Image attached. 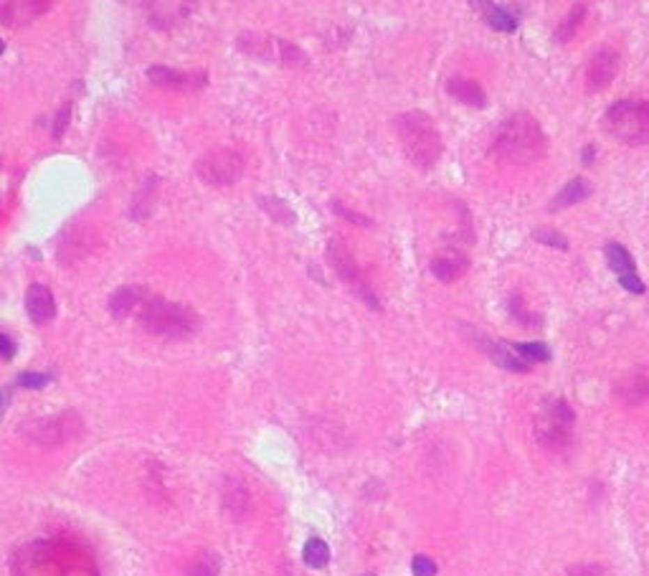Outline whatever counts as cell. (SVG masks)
<instances>
[{
	"instance_id": "ab89813d",
	"label": "cell",
	"mask_w": 649,
	"mask_h": 576,
	"mask_svg": "<svg viewBox=\"0 0 649 576\" xmlns=\"http://www.w3.org/2000/svg\"><path fill=\"white\" fill-rule=\"evenodd\" d=\"M363 576H373V574H363Z\"/></svg>"
},
{
	"instance_id": "2e32d148",
	"label": "cell",
	"mask_w": 649,
	"mask_h": 576,
	"mask_svg": "<svg viewBox=\"0 0 649 576\" xmlns=\"http://www.w3.org/2000/svg\"><path fill=\"white\" fill-rule=\"evenodd\" d=\"M616 396L624 404H642L649 399V363L639 365L632 373H627L616 386Z\"/></svg>"
},
{
	"instance_id": "836d02e7",
	"label": "cell",
	"mask_w": 649,
	"mask_h": 576,
	"mask_svg": "<svg viewBox=\"0 0 649 576\" xmlns=\"http://www.w3.org/2000/svg\"><path fill=\"white\" fill-rule=\"evenodd\" d=\"M69 120H71V105H63L61 109L56 112V120H54V135H56V137H61V135H63V130H66Z\"/></svg>"
},
{
	"instance_id": "e575fe53",
	"label": "cell",
	"mask_w": 649,
	"mask_h": 576,
	"mask_svg": "<svg viewBox=\"0 0 649 576\" xmlns=\"http://www.w3.org/2000/svg\"><path fill=\"white\" fill-rule=\"evenodd\" d=\"M333 211H337V213H342V216L348 218V221H353V224H360V226H370V221L365 216H360V213H353V211H348L345 206L342 204H333Z\"/></svg>"
},
{
	"instance_id": "4dcf8cb0",
	"label": "cell",
	"mask_w": 649,
	"mask_h": 576,
	"mask_svg": "<svg viewBox=\"0 0 649 576\" xmlns=\"http://www.w3.org/2000/svg\"><path fill=\"white\" fill-rule=\"evenodd\" d=\"M436 563L429 556H413L411 561V574L413 576H436Z\"/></svg>"
},
{
	"instance_id": "277c9868",
	"label": "cell",
	"mask_w": 649,
	"mask_h": 576,
	"mask_svg": "<svg viewBox=\"0 0 649 576\" xmlns=\"http://www.w3.org/2000/svg\"><path fill=\"white\" fill-rule=\"evenodd\" d=\"M137 323L142 325V331L153 333V335L162 338H183L198 328V317L193 310L183 308L178 303H170L165 297L155 295L145 297L140 305V315Z\"/></svg>"
},
{
	"instance_id": "83f0119b",
	"label": "cell",
	"mask_w": 649,
	"mask_h": 576,
	"mask_svg": "<svg viewBox=\"0 0 649 576\" xmlns=\"http://www.w3.org/2000/svg\"><path fill=\"white\" fill-rule=\"evenodd\" d=\"M259 204H261V209H264L266 213L272 218H277V221H282V224H294V213L292 209L284 204V201H280V198H266L261 196L259 198Z\"/></svg>"
},
{
	"instance_id": "f546056e",
	"label": "cell",
	"mask_w": 649,
	"mask_h": 576,
	"mask_svg": "<svg viewBox=\"0 0 649 576\" xmlns=\"http://www.w3.org/2000/svg\"><path fill=\"white\" fill-rule=\"evenodd\" d=\"M560 576H606V566H601V563H576L571 569H565Z\"/></svg>"
},
{
	"instance_id": "30bf717a",
	"label": "cell",
	"mask_w": 649,
	"mask_h": 576,
	"mask_svg": "<svg viewBox=\"0 0 649 576\" xmlns=\"http://www.w3.org/2000/svg\"><path fill=\"white\" fill-rule=\"evenodd\" d=\"M461 331H464V335H467V340L472 345H475L477 351H482L484 356H487L489 361L495 365H500L503 371H510V373H528L533 368L528 361H523L520 356H517L510 345H503V343H497L495 338H489V335H484V333H480V331H475V328H464L461 325Z\"/></svg>"
},
{
	"instance_id": "cb8c5ba5",
	"label": "cell",
	"mask_w": 649,
	"mask_h": 576,
	"mask_svg": "<svg viewBox=\"0 0 649 576\" xmlns=\"http://www.w3.org/2000/svg\"><path fill=\"white\" fill-rule=\"evenodd\" d=\"M507 312H510V317H515V323L523 325V328H540V325H543V317L528 308V303H525V297L520 295V292H512V295L507 297Z\"/></svg>"
},
{
	"instance_id": "f1b7e54d",
	"label": "cell",
	"mask_w": 649,
	"mask_h": 576,
	"mask_svg": "<svg viewBox=\"0 0 649 576\" xmlns=\"http://www.w3.org/2000/svg\"><path fill=\"white\" fill-rule=\"evenodd\" d=\"M533 239H535L537 244H545V246H553V249H560V252H565V249H568V239H565L560 232H556V229H535V232H533Z\"/></svg>"
},
{
	"instance_id": "484cf974",
	"label": "cell",
	"mask_w": 649,
	"mask_h": 576,
	"mask_svg": "<svg viewBox=\"0 0 649 576\" xmlns=\"http://www.w3.org/2000/svg\"><path fill=\"white\" fill-rule=\"evenodd\" d=\"M221 571V556L213 551H201L196 561L188 566V576H218Z\"/></svg>"
},
{
	"instance_id": "7a4b0ae2",
	"label": "cell",
	"mask_w": 649,
	"mask_h": 576,
	"mask_svg": "<svg viewBox=\"0 0 649 576\" xmlns=\"http://www.w3.org/2000/svg\"><path fill=\"white\" fill-rule=\"evenodd\" d=\"M545 153H548V137L530 112H515L505 117L497 125L492 145H489V155L500 165H510V168L533 165Z\"/></svg>"
},
{
	"instance_id": "9c48e42d",
	"label": "cell",
	"mask_w": 649,
	"mask_h": 576,
	"mask_svg": "<svg viewBox=\"0 0 649 576\" xmlns=\"http://www.w3.org/2000/svg\"><path fill=\"white\" fill-rule=\"evenodd\" d=\"M328 259H330V264H333V269L337 272V277H340L342 282H348L350 287L356 289V295H360V300L368 303V308L381 310V303H378L376 292H373V289L363 282L360 267H358L356 257H353V252L348 249L345 241H340V239L330 241L328 244Z\"/></svg>"
},
{
	"instance_id": "4fadbf2b",
	"label": "cell",
	"mask_w": 649,
	"mask_h": 576,
	"mask_svg": "<svg viewBox=\"0 0 649 576\" xmlns=\"http://www.w3.org/2000/svg\"><path fill=\"white\" fill-rule=\"evenodd\" d=\"M147 79L158 86H165V89H201L208 82L206 71L170 69V66H160V63L147 69Z\"/></svg>"
},
{
	"instance_id": "603a6c76",
	"label": "cell",
	"mask_w": 649,
	"mask_h": 576,
	"mask_svg": "<svg viewBox=\"0 0 649 576\" xmlns=\"http://www.w3.org/2000/svg\"><path fill=\"white\" fill-rule=\"evenodd\" d=\"M586 15H588V6H583V3H576V6H571L568 15H565L558 26H556V41H560V43L571 41L573 36L579 33L581 26H583Z\"/></svg>"
},
{
	"instance_id": "52a82bcc",
	"label": "cell",
	"mask_w": 649,
	"mask_h": 576,
	"mask_svg": "<svg viewBox=\"0 0 649 576\" xmlns=\"http://www.w3.org/2000/svg\"><path fill=\"white\" fill-rule=\"evenodd\" d=\"M21 432L29 437V442L41 444V447H59V444L69 442L74 437L82 434V419L71 411H63L56 416H43L33 419L21 427Z\"/></svg>"
},
{
	"instance_id": "7c38bea8",
	"label": "cell",
	"mask_w": 649,
	"mask_h": 576,
	"mask_svg": "<svg viewBox=\"0 0 649 576\" xmlns=\"http://www.w3.org/2000/svg\"><path fill=\"white\" fill-rule=\"evenodd\" d=\"M51 10L46 0H0V23L8 29H23Z\"/></svg>"
},
{
	"instance_id": "8d00e7d4",
	"label": "cell",
	"mask_w": 649,
	"mask_h": 576,
	"mask_svg": "<svg viewBox=\"0 0 649 576\" xmlns=\"http://www.w3.org/2000/svg\"><path fill=\"white\" fill-rule=\"evenodd\" d=\"M8 401H10V388L6 386V388H3V391H0V416L6 414V407H8Z\"/></svg>"
},
{
	"instance_id": "8fae6325",
	"label": "cell",
	"mask_w": 649,
	"mask_h": 576,
	"mask_svg": "<svg viewBox=\"0 0 649 576\" xmlns=\"http://www.w3.org/2000/svg\"><path fill=\"white\" fill-rule=\"evenodd\" d=\"M619 51L611 49V46H601V49L593 51V56L586 63V79H583V86H586L588 94H599V91L609 89V84L619 74Z\"/></svg>"
},
{
	"instance_id": "74e56055",
	"label": "cell",
	"mask_w": 649,
	"mask_h": 576,
	"mask_svg": "<svg viewBox=\"0 0 649 576\" xmlns=\"http://www.w3.org/2000/svg\"><path fill=\"white\" fill-rule=\"evenodd\" d=\"M593 150H596L593 145H586V148H583V158H581V160L586 162V165L588 162H593Z\"/></svg>"
},
{
	"instance_id": "7402d4cb",
	"label": "cell",
	"mask_w": 649,
	"mask_h": 576,
	"mask_svg": "<svg viewBox=\"0 0 649 576\" xmlns=\"http://www.w3.org/2000/svg\"><path fill=\"white\" fill-rule=\"evenodd\" d=\"M137 305H142V289L140 287H119L117 292L109 295V312L114 317H127Z\"/></svg>"
},
{
	"instance_id": "f35d334b",
	"label": "cell",
	"mask_w": 649,
	"mask_h": 576,
	"mask_svg": "<svg viewBox=\"0 0 649 576\" xmlns=\"http://www.w3.org/2000/svg\"><path fill=\"white\" fill-rule=\"evenodd\" d=\"M3 51H6V43H3V41H0V54H3Z\"/></svg>"
},
{
	"instance_id": "ba28073f",
	"label": "cell",
	"mask_w": 649,
	"mask_h": 576,
	"mask_svg": "<svg viewBox=\"0 0 649 576\" xmlns=\"http://www.w3.org/2000/svg\"><path fill=\"white\" fill-rule=\"evenodd\" d=\"M196 173L208 185H231L244 173V155L236 150H211L196 162Z\"/></svg>"
},
{
	"instance_id": "9a60e30c",
	"label": "cell",
	"mask_w": 649,
	"mask_h": 576,
	"mask_svg": "<svg viewBox=\"0 0 649 576\" xmlns=\"http://www.w3.org/2000/svg\"><path fill=\"white\" fill-rule=\"evenodd\" d=\"M26 312L36 325L51 323L54 315H56V303H54L51 289L43 287V285H31L26 289Z\"/></svg>"
},
{
	"instance_id": "8992f818",
	"label": "cell",
	"mask_w": 649,
	"mask_h": 576,
	"mask_svg": "<svg viewBox=\"0 0 649 576\" xmlns=\"http://www.w3.org/2000/svg\"><path fill=\"white\" fill-rule=\"evenodd\" d=\"M604 127L621 145H649V99H619L604 114Z\"/></svg>"
},
{
	"instance_id": "ffe728a7",
	"label": "cell",
	"mask_w": 649,
	"mask_h": 576,
	"mask_svg": "<svg viewBox=\"0 0 649 576\" xmlns=\"http://www.w3.org/2000/svg\"><path fill=\"white\" fill-rule=\"evenodd\" d=\"M224 508L231 518H241L249 510V492L244 483L236 478H229L224 485Z\"/></svg>"
},
{
	"instance_id": "4316f807",
	"label": "cell",
	"mask_w": 649,
	"mask_h": 576,
	"mask_svg": "<svg viewBox=\"0 0 649 576\" xmlns=\"http://www.w3.org/2000/svg\"><path fill=\"white\" fill-rule=\"evenodd\" d=\"M510 348H512L523 361H528V363H530V361H535V363L551 361V348L545 343H512Z\"/></svg>"
},
{
	"instance_id": "ac0fdd59",
	"label": "cell",
	"mask_w": 649,
	"mask_h": 576,
	"mask_svg": "<svg viewBox=\"0 0 649 576\" xmlns=\"http://www.w3.org/2000/svg\"><path fill=\"white\" fill-rule=\"evenodd\" d=\"M472 6L480 8L482 21L497 33H515L520 29V18L517 13H512L510 6H497V3H472Z\"/></svg>"
},
{
	"instance_id": "e0dca14e",
	"label": "cell",
	"mask_w": 649,
	"mask_h": 576,
	"mask_svg": "<svg viewBox=\"0 0 649 576\" xmlns=\"http://www.w3.org/2000/svg\"><path fill=\"white\" fill-rule=\"evenodd\" d=\"M467 269L469 257L464 252H457V249H447L432 259V274L439 282H457Z\"/></svg>"
},
{
	"instance_id": "5bb4252c",
	"label": "cell",
	"mask_w": 649,
	"mask_h": 576,
	"mask_svg": "<svg viewBox=\"0 0 649 576\" xmlns=\"http://www.w3.org/2000/svg\"><path fill=\"white\" fill-rule=\"evenodd\" d=\"M444 86H447L449 97L457 99V102H461V105L475 107V109H484V107H487V91L482 89V84L480 82H475V79L454 74V77L447 79V84Z\"/></svg>"
},
{
	"instance_id": "6da1fadb",
	"label": "cell",
	"mask_w": 649,
	"mask_h": 576,
	"mask_svg": "<svg viewBox=\"0 0 649 576\" xmlns=\"http://www.w3.org/2000/svg\"><path fill=\"white\" fill-rule=\"evenodd\" d=\"M13 576H99L89 551L69 541H33L13 556Z\"/></svg>"
},
{
	"instance_id": "3957f363",
	"label": "cell",
	"mask_w": 649,
	"mask_h": 576,
	"mask_svg": "<svg viewBox=\"0 0 649 576\" xmlns=\"http://www.w3.org/2000/svg\"><path fill=\"white\" fill-rule=\"evenodd\" d=\"M393 127H396V137L401 142V148H404L406 158L416 168L429 170L439 162L444 145H441V135L429 114L419 112V109L404 112L396 117Z\"/></svg>"
},
{
	"instance_id": "d4e9b609",
	"label": "cell",
	"mask_w": 649,
	"mask_h": 576,
	"mask_svg": "<svg viewBox=\"0 0 649 576\" xmlns=\"http://www.w3.org/2000/svg\"><path fill=\"white\" fill-rule=\"evenodd\" d=\"M302 559H305V563H307L310 569H325L330 561L328 543L322 541V538H310L305 543V548H302Z\"/></svg>"
},
{
	"instance_id": "44dd1931",
	"label": "cell",
	"mask_w": 649,
	"mask_h": 576,
	"mask_svg": "<svg viewBox=\"0 0 649 576\" xmlns=\"http://www.w3.org/2000/svg\"><path fill=\"white\" fill-rule=\"evenodd\" d=\"M604 257H606V264L611 272H616L619 277L624 274H636V262L632 257L627 246L619 244V241H609L604 244Z\"/></svg>"
},
{
	"instance_id": "d6a6232c",
	"label": "cell",
	"mask_w": 649,
	"mask_h": 576,
	"mask_svg": "<svg viewBox=\"0 0 649 576\" xmlns=\"http://www.w3.org/2000/svg\"><path fill=\"white\" fill-rule=\"evenodd\" d=\"M619 285L632 295H644L647 292V285L642 282L639 274H624V277H619Z\"/></svg>"
},
{
	"instance_id": "d590c367",
	"label": "cell",
	"mask_w": 649,
	"mask_h": 576,
	"mask_svg": "<svg viewBox=\"0 0 649 576\" xmlns=\"http://www.w3.org/2000/svg\"><path fill=\"white\" fill-rule=\"evenodd\" d=\"M13 353H15V343L8 335L0 333V358H10Z\"/></svg>"
},
{
	"instance_id": "5b68a950",
	"label": "cell",
	"mask_w": 649,
	"mask_h": 576,
	"mask_svg": "<svg viewBox=\"0 0 649 576\" xmlns=\"http://www.w3.org/2000/svg\"><path fill=\"white\" fill-rule=\"evenodd\" d=\"M573 427H576V411L565 399L553 396L540 404L533 422V434H535L537 444L548 452H563L565 447H571L573 439Z\"/></svg>"
},
{
	"instance_id": "1f68e13d",
	"label": "cell",
	"mask_w": 649,
	"mask_h": 576,
	"mask_svg": "<svg viewBox=\"0 0 649 576\" xmlns=\"http://www.w3.org/2000/svg\"><path fill=\"white\" fill-rule=\"evenodd\" d=\"M49 381H51L49 373H21L15 384H18V386H26V388H43Z\"/></svg>"
},
{
	"instance_id": "d6986e66",
	"label": "cell",
	"mask_w": 649,
	"mask_h": 576,
	"mask_svg": "<svg viewBox=\"0 0 649 576\" xmlns=\"http://www.w3.org/2000/svg\"><path fill=\"white\" fill-rule=\"evenodd\" d=\"M593 185L586 181V178H573V181H568L563 185V188L553 196V204H551V211H560V209H568V206H576L581 204V201H586L588 196H591Z\"/></svg>"
}]
</instances>
